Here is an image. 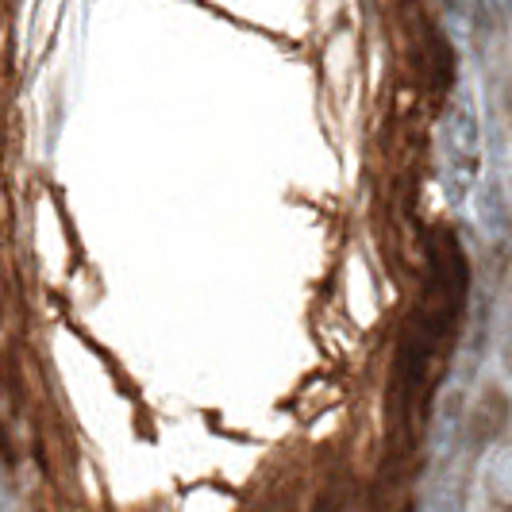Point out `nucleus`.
I'll list each match as a JSON object with an SVG mask.
<instances>
[{
	"label": "nucleus",
	"instance_id": "nucleus-2",
	"mask_svg": "<svg viewBox=\"0 0 512 512\" xmlns=\"http://www.w3.org/2000/svg\"><path fill=\"white\" fill-rule=\"evenodd\" d=\"M505 420H509V397L493 385V389H486V393L474 401V409H466V439H474V443H493V439L501 436Z\"/></svg>",
	"mask_w": 512,
	"mask_h": 512
},
{
	"label": "nucleus",
	"instance_id": "nucleus-1",
	"mask_svg": "<svg viewBox=\"0 0 512 512\" xmlns=\"http://www.w3.org/2000/svg\"><path fill=\"white\" fill-rule=\"evenodd\" d=\"M439 151H443V170L462 189L474 185L482 170V120H478V104L470 93H459L447 108L439 124Z\"/></svg>",
	"mask_w": 512,
	"mask_h": 512
},
{
	"label": "nucleus",
	"instance_id": "nucleus-3",
	"mask_svg": "<svg viewBox=\"0 0 512 512\" xmlns=\"http://www.w3.org/2000/svg\"><path fill=\"white\" fill-rule=\"evenodd\" d=\"M462 439H466V405H462V397H447L432 424V455L439 466H447L459 455Z\"/></svg>",
	"mask_w": 512,
	"mask_h": 512
},
{
	"label": "nucleus",
	"instance_id": "nucleus-8",
	"mask_svg": "<svg viewBox=\"0 0 512 512\" xmlns=\"http://www.w3.org/2000/svg\"><path fill=\"white\" fill-rule=\"evenodd\" d=\"M505 205L512 208V178H509V189H505Z\"/></svg>",
	"mask_w": 512,
	"mask_h": 512
},
{
	"label": "nucleus",
	"instance_id": "nucleus-6",
	"mask_svg": "<svg viewBox=\"0 0 512 512\" xmlns=\"http://www.w3.org/2000/svg\"><path fill=\"white\" fill-rule=\"evenodd\" d=\"M497 362L505 370V378H512V285L501 297V312H497Z\"/></svg>",
	"mask_w": 512,
	"mask_h": 512
},
{
	"label": "nucleus",
	"instance_id": "nucleus-5",
	"mask_svg": "<svg viewBox=\"0 0 512 512\" xmlns=\"http://www.w3.org/2000/svg\"><path fill=\"white\" fill-rule=\"evenodd\" d=\"M486 486L501 505H512V443L493 447V455L486 462Z\"/></svg>",
	"mask_w": 512,
	"mask_h": 512
},
{
	"label": "nucleus",
	"instance_id": "nucleus-4",
	"mask_svg": "<svg viewBox=\"0 0 512 512\" xmlns=\"http://www.w3.org/2000/svg\"><path fill=\"white\" fill-rule=\"evenodd\" d=\"M466 505H470L466 478H462L459 470H447V474H439L436 478V486L428 489L424 509L420 512H466Z\"/></svg>",
	"mask_w": 512,
	"mask_h": 512
},
{
	"label": "nucleus",
	"instance_id": "nucleus-7",
	"mask_svg": "<svg viewBox=\"0 0 512 512\" xmlns=\"http://www.w3.org/2000/svg\"><path fill=\"white\" fill-rule=\"evenodd\" d=\"M0 512H12V501H8V489L0 482Z\"/></svg>",
	"mask_w": 512,
	"mask_h": 512
}]
</instances>
